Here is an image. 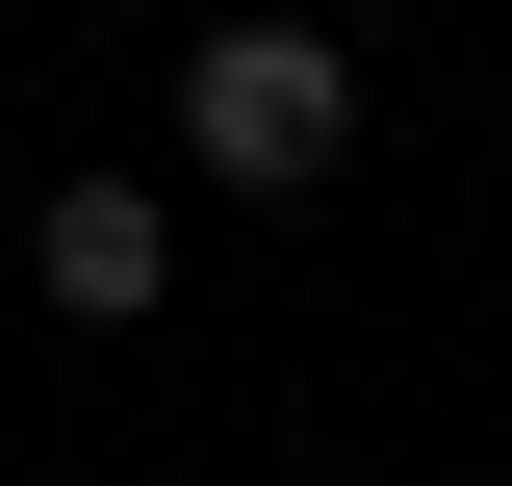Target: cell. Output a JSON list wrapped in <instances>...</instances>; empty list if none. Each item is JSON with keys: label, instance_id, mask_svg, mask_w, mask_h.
I'll return each instance as SVG.
<instances>
[{"label": "cell", "instance_id": "cell-1", "mask_svg": "<svg viewBox=\"0 0 512 486\" xmlns=\"http://www.w3.org/2000/svg\"><path fill=\"white\" fill-rule=\"evenodd\" d=\"M180 154L231 205H308L333 154H359V52H333V26H282V0H256V26H205L180 52Z\"/></svg>", "mask_w": 512, "mask_h": 486}, {"label": "cell", "instance_id": "cell-2", "mask_svg": "<svg viewBox=\"0 0 512 486\" xmlns=\"http://www.w3.org/2000/svg\"><path fill=\"white\" fill-rule=\"evenodd\" d=\"M26 282H52L77 333H154V307H180V205L154 180H52L26 205Z\"/></svg>", "mask_w": 512, "mask_h": 486}]
</instances>
